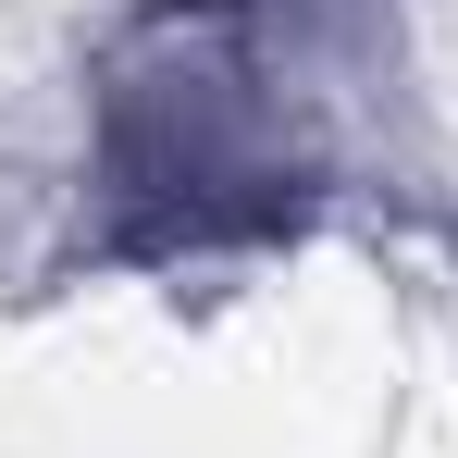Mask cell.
I'll use <instances>...</instances> for the list:
<instances>
[{
	"instance_id": "obj_1",
	"label": "cell",
	"mask_w": 458,
	"mask_h": 458,
	"mask_svg": "<svg viewBox=\"0 0 458 458\" xmlns=\"http://www.w3.org/2000/svg\"><path fill=\"white\" fill-rule=\"evenodd\" d=\"M298 186L310 161H298L260 25L235 0L137 25V50L99 87V199L124 211V248L174 260V248L273 235L298 211Z\"/></svg>"
}]
</instances>
